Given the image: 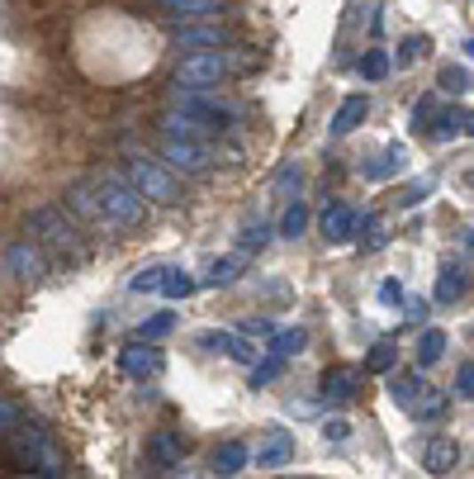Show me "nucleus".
I'll return each mask as SVG.
<instances>
[{"mask_svg": "<svg viewBox=\"0 0 474 479\" xmlns=\"http://www.w3.org/2000/svg\"><path fill=\"white\" fill-rule=\"evenodd\" d=\"M157 58V34L133 15H91L76 29V62L95 81H129L143 76Z\"/></svg>", "mask_w": 474, "mask_h": 479, "instance_id": "obj_1", "label": "nucleus"}, {"mask_svg": "<svg viewBox=\"0 0 474 479\" xmlns=\"http://www.w3.org/2000/svg\"><path fill=\"white\" fill-rule=\"evenodd\" d=\"M318 228H323L328 242H352L360 232V214L352 209V204H328L323 218H318Z\"/></svg>", "mask_w": 474, "mask_h": 479, "instance_id": "obj_2", "label": "nucleus"}, {"mask_svg": "<svg viewBox=\"0 0 474 479\" xmlns=\"http://www.w3.org/2000/svg\"><path fill=\"white\" fill-rule=\"evenodd\" d=\"M29 228H34V232H43L48 247H72V242H76L72 224H67V218H62L58 209H38V214L29 218Z\"/></svg>", "mask_w": 474, "mask_h": 479, "instance_id": "obj_3", "label": "nucleus"}, {"mask_svg": "<svg viewBox=\"0 0 474 479\" xmlns=\"http://www.w3.org/2000/svg\"><path fill=\"white\" fill-rule=\"evenodd\" d=\"M356 389H360V375L346 371V365H337V371L323 375V399H328V404H352Z\"/></svg>", "mask_w": 474, "mask_h": 479, "instance_id": "obj_4", "label": "nucleus"}, {"mask_svg": "<svg viewBox=\"0 0 474 479\" xmlns=\"http://www.w3.org/2000/svg\"><path fill=\"white\" fill-rule=\"evenodd\" d=\"M455 460H460V446L451 442V436H431L427 451H423V465H427L431 475H446Z\"/></svg>", "mask_w": 474, "mask_h": 479, "instance_id": "obj_5", "label": "nucleus"}, {"mask_svg": "<svg viewBox=\"0 0 474 479\" xmlns=\"http://www.w3.org/2000/svg\"><path fill=\"white\" fill-rule=\"evenodd\" d=\"M295 456V436L289 432H271V442L257 451V470H275V465H285Z\"/></svg>", "mask_w": 474, "mask_h": 479, "instance_id": "obj_6", "label": "nucleus"}, {"mask_svg": "<svg viewBox=\"0 0 474 479\" xmlns=\"http://www.w3.org/2000/svg\"><path fill=\"white\" fill-rule=\"evenodd\" d=\"M138 176V185H143V195H152V200H176V185L171 181H166V171H157V167H147V161H143V167H138L133 171Z\"/></svg>", "mask_w": 474, "mask_h": 479, "instance_id": "obj_7", "label": "nucleus"}, {"mask_svg": "<svg viewBox=\"0 0 474 479\" xmlns=\"http://www.w3.org/2000/svg\"><path fill=\"white\" fill-rule=\"evenodd\" d=\"M403 147H389L384 157H375V161H366V167H360V176H366V181H389V176H399L403 171Z\"/></svg>", "mask_w": 474, "mask_h": 479, "instance_id": "obj_8", "label": "nucleus"}, {"mask_svg": "<svg viewBox=\"0 0 474 479\" xmlns=\"http://www.w3.org/2000/svg\"><path fill=\"white\" fill-rule=\"evenodd\" d=\"M465 290H470L465 271H460V266H441V276H437V304H455Z\"/></svg>", "mask_w": 474, "mask_h": 479, "instance_id": "obj_9", "label": "nucleus"}, {"mask_svg": "<svg viewBox=\"0 0 474 479\" xmlns=\"http://www.w3.org/2000/svg\"><path fill=\"white\" fill-rule=\"evenodd\" d=\"M413 356H417V365H423V371H427V365H437L441 356H446V333H441V327H427V333L417 337Z\"/></svg>", "mask_w": 474, "mask_h": 479, "instance_id": "obj_10", "label": "nucleus"}, {"mask_svg": "<svg viewBox=\"0 0 474 479\" xmlns=\"http://www.w3.org/2000/svg\"><path fill=\"white\" fill-rule=\"evenodd\" d=\"M423 380H417V375H394V385H389V394H394V404L403 408V413H413V404L417 399H423Z\"/></svg>", "mask_w": 474, "mask_h": 479, "instance_id": "obj_11", "label": "nucleus"}, {"mask_svg": "<svg viewBox=\"0 0 474 479\" xmlns=\"http://www.w3.org/2000/svg\"><path fill=\"white\" fill-rule=\"evenodd\" d=\"M247 465V446L242 442H223L218 451H214V470L218 475H237Z\"/></svg>", "mask_w": 474, "mask_h": 479, "instance_id": "obj_12", "label": "nucleus"}, {"mask_svg": "<svg viewBox=\"0 0 474 479\" xmlns=\"http://www.w3.org/2000/svg\"><path fill=\"white\" fill-rule=\"evenodd\" d=\"M394 361H399V347H394V342H375V347H370V356H366V365H370V375H389V371H394Z\"/></svg>", "mask_w": 474, "mask_h": 479, "instance_id": "obj_13", "label": "nucleus"}, {"mask_svg": "<svg viewBox=\"0 0 474 479\" xmlns=\"http://www.w3.org/2000/svg\"><path fill=\"white\" fill-rule=\"evenodd\" d=\"M123 371H129V375H152V371H157V351H152V347H129V351H123Z\"/></svg>", "mask_w": 474, "mask_h": 479, "instance_id": "obj_14", "label": "nucleus"}, {"mask_svg": "<svg viewBox=\"0 0 474 479\" xmlns=\"http://www.w3.org/2000/svg\"><path fill=\"white\" fill-rule=\"evenodd\" d=\"M441 413H446V394H441V389H423V399L413 404V413H408V418L431 422V418H441Z\"/></svg>", "mask_w": 474, "mask_h": 479, "instance_id": "obj_15", "label": "nucleus"}, {"mask_svg": "<svg viewBox=\"0 0 474 479\" xmlns=\"http://www.w3.org/2000/svg\"><path fill=\"white\" fill-rule=\"evenodd\" d=\"M304 342H309V333H304V327H289V333H275L271 337V356H295V351H304Z\"/></svg>", "mask_w": 474, "mask_h": 479, "instance_id": "obj_16", "label": "nucleus"}, {"mask_svg": "<svg viewBox=\"0 0 474 479\" xmlns=\"http://www.w3.org/2000/svg\"><path fill=\"white\" fill-rule=\"evenodd\" d=\"M152 456H157V465H180V442L171 432H157L152 436Z\"/></svg>", "mask_w": 474, "mask_h": 479, "instance_id": "obj_17", "label": "nucleus"}, {"mask_svg": "<svg viewBox=\"0 0 474 479\" xmlns=\"http://www.w3.org/2000/svg\"><path fill=\"white\" fill-rule=\"evenodd\" d=\"M304 228H309V209H304V204H289L285 218H280V238H299Z\"/></svg>", "mask_w": 474, "mask_h": 479, "instance_id": "obj_18", "label": "nucleus"}, {"mask_svg": "<svg viewBox=\"0 0 474 479\" xmlns=\"http://www.w3.org/2000/svg\"><path fill=\"white\" fill-rule=\"evenodd\" d=\"M242 266H247L242 256H223V262H214V271H209V285H228Z\"/></svg>", "mask_w": 474, "mask_h": 479, "instance_id": "obj_19", "label": "nucleus"}, {"mask_svg": "<svg viewBox=\"0 0 474 479\" xmlns=\"http://www.w3.org/2000/svg\"><path fill=\"white\" fill-rule=\"evenodd\" d=\"M360 114H366V105L352 100V105H342V114H337V124H332V133H352L360 124Z\"/></svg>", "mask_w": 474, "mask_h": 479, "instance_id": "obj_20", "label": "nucleus"}, {"mask_svg": "<svg viewBox=\"0 0 474 479\" xmlns=\"http://www.w3.org/2000/svg\"><path fill=\"white\" fill-rule=\"evenodd\" d=\"M171 327H176V318H171V313H152V318L143 323V337H147V342H152V337H166Z\"/></svg>", "mask_w": 474, "mask_h": 479, "instance_id": "obj_21", "label": "nucleus"}, {"mask_svg": "<svg viewBox=\"0 0 474 479\" xmlns=\"http://www.w3.org/2000/svg\"><path fill=\"white\" fill-rule=\"evenodd\" d=\"M280 356H266V365H261V371H252V389H261V385H271L275 375H280Z\"/></svg>", "mask_w": 474, "mask_h": 479, "instance_id": "obj_22", "label": "nucleus"}, {"mask_svg": "<svg viewBox=\"0 0 474 479\" xmlns=\"http://www.w3.org/2000/svg\"><path fill=\"white\" fill-rule=\"evenodd\" d=\"M455 394H460V399H474V361H465L455 371Z\"/></svg>", "mask_w": 474, "mask_h": 479, "instance_id": "obj_23", "label": "nucleus"}, {"mask_svg": "<svg viewBox=\"0 0 474 479\" xmlns=\"http://www.w3.org/2000/svg\"><path fill=\"white\" fill-rule=\"evenodd\" d=\"M323 436H328V442H337V446H342L346 436H352V422H346V418H328V422H323Z\"/></svg>", "mask_w": 474, "mask_h": 479, "instance_id": "obj_24", "label": "nucleus"}, {"mask_svg": "<svg viewBox=\"0 0 474 479\" xmlns=\"http://www.w3.org/2000/svg\"><path fill=\"white\" fill-rule=\"evenodd\" d=\"M399 309H403V318H413V323H423V318H427V299H417V294H408Z\"/></svg>", "mask_w": 474, "mask_h": 479, "instance_id": "obj_25", "label": "nucleus"}, {"mask_svg": "<svg viewBox=\"0 0 474 479\" xmlns=\"http://www.w3.org/2000/svg\"><path fill=\"white\" fill-rule=\"evenodd\" d=\"M190 290H194V280H190V276H171V271H166V294H171V299L190 294Z\"/></svg>", "mask_w": 474, "mask_h": 479, "instance_id": "obj_26", "label": "nucleus"}, {"mask_svg": "<svg viewBox=\"0 0 474 479\" xmlns=\"http://www.w3.org/2000/svg\"><path fill=\"white\" fill-rule=\"evenodd\" d=\"M162 280H166V271H162V266H152V271H143V276L133 280V290H157Z\"/></svg>", "mask_w": 474, "mask_h": 479, "instance_id": "obj_27", "label": "nucleus"}, {"mask_svg": "<svg viewBox=\"0 0 474 479\" xmlns=\"http://www.w3.org/2000/svg\"><path fill=\"white\" fill-rule=\"evenodd\" d=\"M380 304H403V285L399 280H384L380 285Z\"/></svg>", "mask_w": 474, "mask_h": 479, "instance_id": "obj_28", "label": "nucleus"}, {"mask_svg": "<svg viewBox=\"0 0 474 479\" xmlns=\"http://www.w3.org/2000/svg\"><path fill=\"white\" fill-rule=\"evenodd\" d=\"M427 190H431V181H417L413 190H403V200H399V204H403V209H408V204H417V200H427Z\"/></svg>", "mask_w": 474, "mask_h": 479, "instance_id": "obj_29", "label": "nucleus"}, {"mask_svg": "<svg viewBox=\"0 0 474 479\" xmlns=\"http://www.w3.org/2000/svg\"><path fill=\"white\" fill-rule=\"evenodd\" d=\"M15 422H20V413H15V408H10V404H0V432H10V428H15Z\"/></svg>", "mask_w": 474, "mask_h": 479, "instance_id": "obj_30", "label": "nucleus"}, {"mask_svg": "<svg viewBox=\"0 0 474 479\" xmlns=\"http://www.w3.org/2000/svg\"><path fill=\"white\" fill-rule=\"evenodd\" d=\"M465 252H474V228H465Z\"/></svg>", "mask_w": 474, "mask_h": 479, "instance_id": "obj_31", "label": "nucleus"}]
</instances>
